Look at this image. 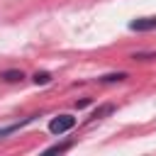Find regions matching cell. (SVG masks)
<instances>
[{"mask_svg":"<svg viewBox=\"0 0 156 156\" xmlns=\"http://www.w3.org/2000/svg\"><path fill=\"white\" fill-rule=\"evenodd\" d=\"M73 127H76V117L73 115H58V117H54L49 122V132L51 134H66Z\"/></svg>","mask_w":156,"mask_h":156,"instance_id":"1","label":"cell"},{"mask_svg":"<svg viewBox=\"0 0 156 156\" xmlns=\"http://www.w3.org/2000/svg\"><path fill=\"white\" fill-rule=\"evenodd\" d=\"M129 29H132V32H151V29H156V17L132 20V22H129Z\"/></svg>","mask_w":156,"mask_h":156,"instance_id":"2","label":"cell"},{"mask_svg":"<svg viewBox=\"0 0 156 156\" xmlns=\"http://www.w3.org/2000/svg\"><path fill=\"white\" fill-rule=\"evenodd\" d=\"M39 115H29V117H24V119H20V122H12V124H7V127H2L0 129V139L2 136H7V134H12V132H17V129H22L24 124H29V122H34Z\"/></svg>","mask_w":156,"mask_h":156,"instance_id":"3","label":"cell"},{"mask_svg":"<svg viewBox=\"0 0 156 156\" xmlns=\"http://www.w3.org/2000/svg\"><path fill=\"white\" fill-rule=\"evenodd\" d=\"M22 78H24V73L17 71V68H7V71L0 73V80H5V83H20Z\"/></svg>","mask_w":156,"mask_h":156,"instance_id":"4","label":"cell"},{"mask_svg":"<svg viewBox=\"0 0 156 156\" xmlns=\"http://www.w3.org/2000/svg\"><path fill=\"white\" fill-rule=\"evenodd\" d=\"M112 112H115V105H112V102H105V105H100V107H95V110H93L90 119H100V117H105V115H112Z\"/></svg>","mask_w":156,"mask_h":156,"instance_id":"5","label":"cell"},{"mask_svg":"<svg viewBox=\"0 0 156 156\" xmlns=\"http://www.w3.org/2000/svg\"><path fill=\"white\" fill-rule=\"evenodd\" d=\"M127 78V73L124 71H117V73H107V76H102V78H98L100 83H117V80H124Z\"/></svg>","mask_w":156,"mask_h":156,"instance_id":"6","label":"cell"},{"mask_svg":"<svg viewBox=\"0 0 156 156\" xmlns=\"http://www.w3.org/2000/svg\"><path fill=\"white\" fill-rule=\"evenodd\" d=\"M73 146V141H63V144H51V146H46V154H63V151H68Z\"/></svg>","mask_w":156,"mask_h":156,"instance_id":"7","label":"cell"},{"mask_svg":"<svg viewBox=\"0 0 156 156\" xmlns=\"http://www.w3.org/2000/svg\"><path fill=\"white\" fill-rule=\"evenodd\" d=\"M34 83H37V85H46V83H51V73H46V71L39 73V71H37V73H34Z\"/></svg>","mask_w":156,"mask_h":156,"instance_id":"8","label":"cell"},{"mask_svg":"<svg viewBox=\"0 0 156 156\" xmlns=\"http://www.w3.org/2000/svg\"><path fill=\"white\" fill-rule=\"evenodd\" d=\"M132 58L134 61H151V58H156V54H141V51H136V54H132Z\"/></svg>","mask_w":156,"mask_h":156,"instance_id":"9","label":"cell"},{"mask_svg":"<svg viewBox=\"0 0 156 156\" xmlns=\"http://www.w3.org/2000/svg\"><path fill=\"white\" fill-rule=\"evenodd\" d=\"M85 105H90V100H88V98H85V100H80V102H76V107H78V110H80V107H85Z\"/></svg>","mask_w":156,"mask_h":156,"instance_id":"10","label":"cell"}]
</instances>
